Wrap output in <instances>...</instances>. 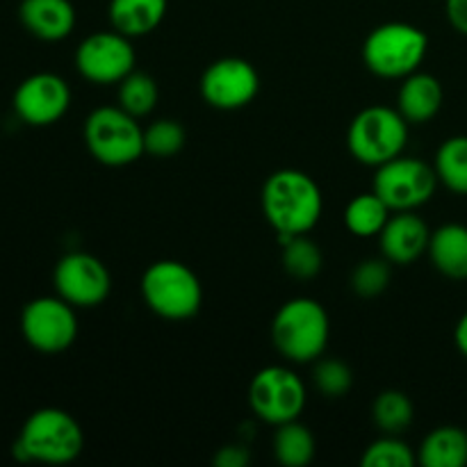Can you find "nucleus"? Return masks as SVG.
Wrapping results in <instances>:
<instances>
[{
  "label": "nucleus",
  "instance_id": "f257e3e1",
  "mask_svg": "<svg viewBox=\"0 0 467 467\" xmlns=\"http://www.w3.org/2000/svg\"><path fill=\"white\" fill-rule=\"evenodd\" d=\"M263 213L278 235H304L317 226L324 196L313 176L299 169H281L265 181Z\"/></svg>",
  "mask_w": 467,
  "mask_h": 467
},
{
  "label": "nucleus",
  "instance_id": "f03ea898",
  "mask_svg": "<svg viewBox=\"0 0 467 467\" xmlns=\"http://www.w3.org/2000/svg\"><path fill=\"white\" fill-rule=\"evenodd\" d=\"M85 433L71 413L62 409H39L26 420L18 441L14 442V459L23 463L64 465L80 456Z\"/></svg>",
  "mask_w": 467,
  "mask_h": 467
},
{
  "label": "nucleus",
  "instance_id": "7ed1b4c3",
  "mask_svg": "<svg viewBox=\"0 0 467 467\" xmlns=\"http://www.w3.org/2000/svg\"><path fill=\"white\" fill-rule=\"evenodd\" d=\"M331 322L319 301L296 296L285 301L272 319V342L290 363H313L327 351Z\"/></svg>",
  "mask_w": 467,
  "mask_h": 467
},
{
  "label": "nucleus",
  "instance_id": "20e7f679",
  "mask_svg": "<svg viewBox=\"0 0 467 467\" xmlns=\"http://www.w3.org/2000/svg\"><path fill=\"white\" fill-rule=\"evenodd\" d=\"M141 296L158 317L185 322L203 304V285L187 265L178 260H158L141 276Z\"/></svg>",
  "mask_w": 467,
  "mask_h": 467
},
{
  "label": "nucleus",
  "instance_id": "39448f33",
  "mask_svg": "<svg viewBox=\"0 0 467 467\" xmlns=\"http://www.w3.org/2000/svg\"><path fill=\"white\" fill-rule=\"evenodd\" d=\"M429 39L418 26L392 21L374 27L363 44V59L369 71L388 80H404L427 57Z\"/></svg>",
  "mask_w": 467,
  "mask_h": 467
},
{
  "label": "nucleus",
  "instance_id": "423d86ee",
  "mask_svg": "<svg viewBox=\"0 0 467 467\" xmlns=\"http://www.w3.org/2000/svg\"><path fill=\"white\" fill-rule=\"evenodd\" d=\"M409 141V121L397 108L369 105L349 123V153L368 167H381L404 153Z\"/></svg>",
  "mask_w": 467,
  "mask_h": 467
},
{
  "label": "nucleus",
  "instance_id": "0eeeda50",
  "mask_svg": "<svg viewBox=\"0 0 467 467\" xmlns=\"http://www.w3.org/2000/svg\"><path fill=\"white\" fill-rule=\"evenodd\" d=\"M82 137L89 153L105 167H126L146 153L140 121L119 105L94 109L85 119Z\"/></svg>",
  "mask_w": 467,
  "mask_h": 467
},
{
  "label": "nucleus",
  "instance_id": "6e6552de",
  "mask_svg": "<svg viewBox=\"0 0 467 467\" xmlns=\"http://www.w3.org/2000/svg\"><path fill=\"white\" fill-rule=\"evenodd\" d=\"M438 173L431 164L418 158L397 155L390 162L377 167L372 192L383 199L392 213L415 210L427 203L438 187Z\"/></svg>",
  "mask_w": 467,
  "mask_h": 467
},
{
  "label": "nucleus",
  "instance_id": "1a4fd4ad",
  "mask_svg": "<svg viewBox=\"0 0 467 467\" xmlns=\"http://www.w3.org/2000/svg\"><path fill=\"white\" fill-rule=\"evenodd\" d=\"M249 406L263 422L274 427L299 420L306 409L304 381L290 368L269 365L251 379Z\"/></svg>",
  "mask_w": 467,
  "mask_h": 467
},
{
  "label": "nucleus",
  "instance_id": "9d476101",
  "mask_svg": "<svg viewBox=\"0 0 467 467\" xmlns=\"http://www.w3.org/2000/svg\"><path fill=\"white\" fill-rule=\"evenodd\" d=\"M21 333L41 354L67 351L78 337L76 308L59 295L32 299L21 313Z\"/></svg>",
  "mask_w": 467,
  "mask_h": 467
},
{
  "label": "nucleus",
  "instance_id": "9b49d317",
  "mask_svg": "<svg viewBox=\"0 0 467 467\" xmlns=\"http://www.w3.org/2000/svg\"><path fill=\"white\" fill-rule=\"evenodd\" d=\"M76 67L80 76L94 85H119L128 73L135 71L130 36L117 30L85 36L76 50Z\"/></svg>",
  "mask_w": 467,
  "mask_h": 467
},
{
  "label": "nucleus",
  "instance_id": "f8f14e48",
  "mask_svg": "<svg viewBox=\"0 0 467 467\" xmlns=\"http://www.w3.org/2000/svg\"><path fill=\"white\" fill-rule=\"evenodd\" d=\"M53 283L57 295L73 308H96L112 290V276L96 255L71 251L55 265Z\"/></svg>",
  "mask_w": 467,
  "mask_h": 467
},
{
  "label": "nucleus",
  "instance_id": "ddd939ff",
  "mask_svg": "<svg viewBox=\"0 0 467 467\" xmlns=\"http://www.w3.org/2000/svg\"><path fill=\"white\" fill-rule=\"evenodd\" d=\"M260 76L251 62L242 57H222L201 76V96L214 109L246 108L258 96Z\"/></svg>",
  "mask_w": 467,
  "mask_h": 467
},
{
  "label": "nucleus",
  "instance_id": "4468645a",
  "mask_svg": "<svg viewBox=\"0 0 467 467\" xmlns=\"http://www.w3.org/2000/svg\"><path fill=\"white\" fill-rule=\"evenodd\" d=\"M71 108V87L57 73H32L14 91V112L27 126H53Z\"/></svg>",
  "mask_w": 467,
  "mask_h": 467
},
{
  "label": "nucleus",
  "instance_id": "2eb2a0df",
  "mask_svg": "<svg viewBox=\"0 0 467 467\" xmlns=\"http://www.w3.org/2000/svg\"><path fill=\"white\" fill-rule=\"evenodd\" d=\"M431 231L427 222L413 213V210H401L390 214L383 231L379 233V246L388 263L392 265H410L427 254Z\"/></svg>",
  "mask_w": 467,
  "mask_h": 467
},
{
  "label": "nucleus",
  "instance_id": "dca6fc26",
  "mask_svg": "<svg viewBox=\"0 0 467 467\" xmlns=\"http://www.w3.org/2000/svg\"><path fill=\"white\" fill-rule=\"evenodd\" d=\"M18 18L36 39L62 41L76 27V7L71 0H23Z\"/></svg>",
  "mask_w": 467,
  "mask_h": 467
},
{
  "label": "nucleus",
  "instance_id": "f3484780",
  "mask_svg": "<svg viewBox=\"0 0 467 467\" xmlns=\"http://www.w3.org/2000/svg\"><path fill=\"white\" fill-rule=\"evenodd\" d=\"M442 99L441 80L431 73L415 71L404 78L397 91V109L409 123H427L441 112Z\"/></svg>",
  "mask_w": 467,
  "mask_h": 467
},
{
  "label": "nucleus",
  "instance_id": "a211bd4d",
  "mask_svg": "<svg viewBox=\"0 0 467 467\" xmlns=\"http://www.w3.org/2000/svg\"><path fill=\"white\" fill-rule=\"evenodd\" d=\"M433 267L447 278L465 281L467 278V226L445 223L431 233L427 249Z\"/></svg>",
  "mask_w": 467,
  "mask_h": 467
},
{
  "label": "nucleus",
  "instance_id": "6ab92c4d",
  "mask_svg": "<svg viewBox=\"0 0 467 467\" xmlns=\"http://www.w3.org/2000/svg\"><path fill=\"white\" fill-rule=\"evenodd\" d=\"M109 23L126 36L153 32L167 14V0H109Z\"/></svg>",
  "mask_w": 467,
  "mask_h": 467
},
{
  "label": "nucleus",
  "instance_id": "aec40b11",
  "mask_svg": "<svg viewBox=\"0 0 467 467\" xmlns=\"http://www.w3.org/2000/svg\"><path fill=\"white\" fill-rule=\"evenodd\" d=\"M418 461L424 467H465L467 433L461 427H438L420 447Z\"/></svg>",
  "mask_w": 467,
  "mask_h": 467
},
{
  "label": "nucleus",
  "instance_id": "412c9836",
  "mask_svg": "<svg viewBox=\"0 0 467 467\" xmlns=\"http://www.w3.org/2000/svg\"><path fill=\"white\" fill-rule=\"evenodd\" d=\"M274 454L276 461L285 467H304L315 459V438L308 427L292 420L278 424L274 433Z\"/></svg>",
  "mask_w": 467,
  "mask_h": 467
},
{
  "label": "nucleus",
  "instance_id": "4be33fe9",
  "mask_svg": "<svg viewBox=\"0 0 467 467\" xmlns=\"http://www.w3.org/2000/svg\"><path fill=\"white\" fill-rule=\"evenodd\" d=\"M392 210L383 203V199L374 192L354 196L345 210V223L356 237H379Z\"/></svg>",
  "mask_w": 467,
  "mask_h": 467
},
{
  "label": "nucleus",
  "instance_id": "5701e85b",
  "mask_svg": "<svg viewBox=\"0 0 467 467\" xmlns=\"http://www.w3.org/2000/svg\"><path fill=\"white\" fill-rule=\"evenodd\" d=\"M278 240H281L283 246V269L292 278L310 281V278H315L322 272V251L310 240L308 233H304V235H278Z\"/></svg>",
  "mask_w": 467,
  "mask_h": 467
},
{
  "label": "nucleus",
  "instance_id": "b1692460",
  "mask_svg": "<svg viewBox=\"0 0 467 467\" xmlns=\"http://www.w3.org/2000/svg\"><path fill=\"white\" fill-rule=\"evenodd\" d=\"M438 181L454 194H467V135L450 137L436 153Z\"/></svg>",
  "mask_w": 467,
  "mask_h": 467
},
{
  "label": "nucleus",
  "instance_id": "393cba45",
  "mask_svg": "<svg viewBox=\"0 0 467 467\" xmlns=\"http://www.w3.org/2000/svg\"><path fill=\"white\" fill-rule=\"evenodd\" d=\"M119 108L126 109L128 114H132L135 119L146 117L155 109L160 100V89L158 82H155L153 76L141 71H132L119 82L117 91Z\"/></svg>",
  "mask_w": 467,
  "mask_h": 467
},
{
  "label": "nucleus",
  "instance_id": "a878e982",
  "mask_svg": "<svg viewBox=\"0 0 467 467\" xmlns=\"http://www.w3.org/2000/svg\"><path fill=\"white\" fill-rule=\"evenodd\" d=\"M413 401L401 390H383L372 404V420L379 431L400 436L413 422Z\"/></svg>",
  "mask_w": 467,
  "mask_h": 467
},
{
  "label": "nucleus",
  "instance_id": "bb28decb",
  "mask_svg": "<svg viewBox=\"0 0 467 467\" xmlns=\"http://www.w3.org/2000/svg\"><path fill=\"white\" fill-rule=\"evenodd\" d=\"M415 461L418 456L413 454V450L404 441H400V436H390V433H383V438L374 441L360 456L363 467H413Z\"/></svg>",
  "mask_w": 467,
  "mask_h": 467
},
{
  "label": "nucleus",
  "instance_id": "cd10ccee",
  "mask_svg": "<svg viewBox=\"0 0 467 467\" xmlns=\"http://www.w3.org/2000/svg\"><path fill=\"white\" fill-rule=\"evenodd\" d=\"M185 146V128L173 119H158L144 130V150L153 158H173Z\"/></svg>",
  "mask_w": 467,
  "mask_h": 467
},
{
  "label": "nucleus",
  "instance_id": "c85d7f7f",
  "mask_svg": "<svg viewBox=\"0 0 467 467\" xmlns=\"http://www.w3.org/2000/svg\"><path fill=\"white\" fill-rule=\"evenodd\" d=\"M390 263L386 258H369L356 265L354 274H351V290L363 299H372V296L383 295L390 285Z\"/></svg>",
  "mask_w": 467,
  "mask_h": 467
},
{
  "label": "nucleus",
  "instance_id": "c756f323",
  "mask_svg": "<svg viewBox=\"0 0 467 467\" xmlns=\"http://www.w3.org/2000/svg\"><path fill=\"white\" fill-rule=\"evenodd\" d=\"M313 381L319 395L328 397V400H340V397H345L351 390L354 374H351L349 365L342 363V360L322 358L315 365Z\"/></svg>",
  "mask_w": 467,
  "mask_h": 467
},
{
  "label": "nucleus",
  "instance_id": "7c9ffc66",
  "mask_svg": "<svg viewBox=\"0 0 467 467\" xmlns=\"http://www.w3.org/2000/svg\"><path fill=\"white\" fill-rule=\"evenodd\" d=\"M214 465L219 467H246L251 463V451L244 445H226L214 454Z\"/></svg>",
  "mask_w": 467,
  "mask_h": 467
},
{
  "label": "nucleus",
  "instance_id": "2f4dec72",
  "mask_svg": "<svg viewBox=\"0 0 467 467\" xmlns=\"http://www.w3.org/2000/svg\"><path fill=\"white\" fill-rule=\"evenodd\" d=\"M445 14L456 32L467 35V0H445Z\"/></svg>",
  "mask_w": 467,
  "mask_h": 467
},
{
  "label": "nucleus",
  "instance_id": "473e14b6",
  "mask_svg": "<svg viewBox=\"0 0 467 467\" xmlns=\"http://www.w3.org/2000/svg\"><path fill=\"white\" fill-rule=\"evenodd\" d=\"M454 342H456V347H459L461 354H463L467 358V313L459 319V324H456Z\"/></svg>",
  "mask_w": 467,
  "mask_h": 467
}]
</instances>
